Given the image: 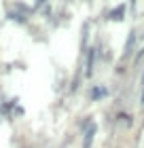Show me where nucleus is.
Instances as JSON below:
<instances>
[{
	"label": "nucleus",
	"mask_w": 144,
	"mask_h": 148,
	"mask_svg": "<svg viewBox=\"0 0 144 148\" xmlns=\"http://www.w3.org/2000/svg\"><path fill=\"white\" fill-rule=\"evenodd\" d=\"M87 51V59H85V76L91 78L93 76V66H95V55H98V47H89Z\"/></svg>",
	"instance_id": "obj_1"
},
{
	"label": "nucleus",
	"mask_w": 144,
	"mask_h": 148,
	"mask_svg": "<svg viewBox=\"0 0 144 148\" xmlns=\"http://www.w3.org/2000/svg\"><path fill=\"white\" fill-rule=\"evenodd\" d=\"M136 38H138V32H136V30H129L127 40H125V47H123V57H132L134 47H136Z\"/></svg>",
	"instance_id": "obj_2"
},
{
	"label": "nucleus",
	"mask_w": 144,
	"mask_h": 148,
	"mask_svg": "<svg viewBox=\"0 0 144 148\" xmlns=\"http://www.w3.org/2000/svg\"><path fill=\"white\" fill-rule=\"evenodd\" d=\"M95 131H98V123H95V121H91V123H89V127L85 129L83 148H91V144H93V138H95Z\"/></svg>",
	"instance_id": "obj_3"
},
{
	"label": "nucleus",
	"mask_w": 144,
	"mask_h": 148,
	"mask_svg": "<svg viewBox=\"0 0 144 148\" xmlns=\"http://www.w3.org/2000/svg\"><path fill=\"white\" fill-rule=\"evenodd\" d=\"M125 13H127V4H116L114 9L108 11V19H110V21H123V19H125Z\"/></svg>",
	"instance_id": "obj_4"
},
{
	"label": "nucleus",
	"mask_w": 144,
	"mask_h": 148,
	"mask_svg": "<svg viewBox=\"0 0 144 148\" xmlns=\"http://www.w3.org/2000/svg\"><path fill=\"white\" fill-rule=\"evenodd\" d=\"M6 19H11V21H17V23H25V21H28V17H25L23 13H19L17 9H13V11L6 13Z\"/></svg>",
	"instance_id": "obj_5"
},
{
	"label": "nucleus",
	"mask_w": 144,
	"mask_h": 148,
	"mask_svg": "<svg viewBox=\"0 0 144 148\" xmlns=\"http://www.w3.org/2000/svg\"><path fill=\"white\" fill-rule=\"evenodd\" d=\"M108 95V89L106 87H95V89L91 91V99L95 102V99H102V97H106Z\"/></svg>",
	"instance_id": "obj_6"
},
{
	"label": "nucleus",
	"mask_w": 144,
	"mask_h": 148,
	"mask_svg": "<svg viewBox=\"0 0 144 148\" xmlns=\"http://www.w3.org/2000/svg\"><path fill=\"white\" fill-rule=\"evenodd\" d=\"M87 38H89V21L83 23V36H81V49L87 47Z\"/></svg>",
	"instance_id": "obj_7"
},
{
	"label": "nucleus",
	"mask_w": 144,
	"mask_h": 148,
	"mask_svg": "<svg viewBox=\"0 0 144 148\" xmlns=\"http://www.w3.org/2000/svg\"><path fill=\"white\" fill-rule=\"evenodd\" d=\"M142 59H144V47H142V49H140V53H138V55H136V59H134V64H136V66H138V64L142 62Z\"/></svg>",
	"instance_id": "obj_8"
},
{
	"label": "nucleus",
	"mask_w": 144,
	"mask_h": 148,
	"mask_svg": "<svg viewBox=\"0 0 144 148\" xmlns=\"http://www.w3.org/2000/svg\"><path fill=\"white\" fill-rule=\"evenodd\" d=\"M140 104L144 106V89H142V95H140Z\"/></svg>",
	"instance_id": "obj_9"
},
{
	"label": "nucleus",
	"mask_w": 144,
	"mask_h": 148,
	"mask_svg": "<svg viewBox=\"0 0 144 148\" xmlns=\"http://www.w3.org/2000/svg\"><path fill=\"white\" fill-rule=\"evenodd\" d=\"M140 83H142V85H144V72H142V78H140Z\"/></svg>",
	"instance_id": "obj_10"
}]
</instances>
